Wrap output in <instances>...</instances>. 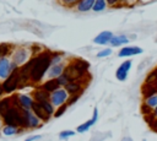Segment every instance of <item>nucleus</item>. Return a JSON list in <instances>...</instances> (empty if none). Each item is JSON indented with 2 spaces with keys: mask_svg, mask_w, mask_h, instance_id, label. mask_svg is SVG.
Instances as JSON below:
<instances>
[{
  "mask_svg": "<svg viewBox=\"0 0 157 141\" xmlns=\"http://www.w3.org/2000/svg\"><path fill=\"white\" fill-rule=\"evenodd\" d=\"M63 6H65V7H69V9H72V7H76V5H77V2L80 1V0H58Z\"/></svg>",
  "mask_w": 157,
  "mask_h": 141,
  "instance_id": "30",
  "label": "nucleus"
},
{
  "mask_svg": "<svg viewBox=\"0 0 157 141\" xmlns=\"http://www.w3.org/2000/svg\"><path fill=\"white\" fill-rule=\"evenodd\" d=\"M12 54V47L7 43H0V58Z\"/></svg>",
  "mask_w": 157,
  "mask_h": 141,
  "instance_id": "26",
  "label": "nucleus"
},
{
  "mask_svg": "<svg viewBox=\"0 0 157 141\" xmlns=\"http://www.w3.org/2000/svg\"><path fill=\"white\" fill-rule=\"evenodd\" d=\"M150 125H151V128H152L155 131H157V119H153V121L150 123Z\"/></svg>",
  "mask_w": 157,
  "mask_h": 141,
  "instance_id": "38",
  "label": "nucleus"
},
{
  "mask_svg": "<svg viewBox=\"0 0 157 141\" xmlns=\"http://www.w3.org/2000/svg\"><path fill=\"white\" fill-rule=\"evenodd\" d=\"M34 103V99L32 94H26V93H17V104L18 108L21 109H31Z\"/></svg>",
  "mask_w": 157,
  "mask_h": 141,
  "instance_id": "11",
  "label": "nucleus"
},
{
  "mask_svg": "<svg viewBox=\"0 0 157 141\" xmlns=\"http://www.w3.org/2000/svg\"><path fill=\"white\" fill-rule=\"evenodd\" d=\"M11 107H12L11 97H2V98H0V116L4 113H6Z\"/></svg>",
  "mask_w": 157,
  "mask_h": 141,
  "instance_id": "19",
  "label": "nucleus"
},
{
  "mask_svg": "<svg viewBox=\"0 0 157 141\" xmlns=\"http://www.w3.org/2000/svg\"><path fill=\"white\" fill-rule=\"evenodd\" d=\"M40 87H42L44 91H47L48 93H52L53 91H55V90L59 88V85H58V82H56V78H47V80L40 85Z\"/></svg>",
  "mask_w": 157,
  "mask_h": 141,
  "instance_id": "17",
  "label": "nucleus"
},
{
  "mask_svg": "<svg viewBox=\"0 0 157 141\" xmlns=\"http://www.w3.org/2000/svg\"><path fill=\"white\" fill-rule=\"evenodd\" d=\"M69 97H70V94H69V92L65 90V87H59L58 90L53 91V92L49 94V101H50V103H52L55 108H58V107H60V105L67 103Z\"/></svg>",
  "mask_w": 157,
  "mask_h": 141,
  "instance_id": "4",
  "label": "nucleus"
},
{
  "mask_svg": "<svg viewBox=\"0 0 157 141\" xmlns=\"http://www.w3.org/2000/svg\"><path fill=\"white\" fill-rule=\"evenodd\" d=\"M5 94V92H4V87H2V82H0V98L2 97Z\"/></svg>",
  "mask_w": 157,
  "mask_h": 141,
  "instance_id": "39",
  "label": "nucleus"
},
{
  "mask_svg": "<svg viewBox=\"0 0 157 141\" xmlns=\"http://www.w3.org/2000/svg\"><path fill=\"white\" fill-rule=\"evenodd\" d=\"M131 66H132V60L126 59L125 61H123L118 66V69L115 70V77H117V80L118 81H121V82L125 81L128 78V75H129V71H130Z\"/></svg>",
  "mask_w": 157,
  "mask_h": 141,
  "instance_id": "6",
  "label": "nucleus"
},
{
  "mask_svg": "<svg viewBox=\"0 0 157 141\" xmlns=\"http://www.w3.org/2000/svg\"><path fill=\"white\" fill-rule=\"evenodd\" d=\"M31 94H32L34 102L39 103V102H43V101H49V94H50V93H48L47 91H44V90L39 86L38 88L33 90Z\"/></svg>",
  "mask_w": 157,
  "mask_h": 141,
  "instance_id": "14",
  "label": "nucleus"
},
{
  "mask_svg": "<svg viewBox=\"0 0 157 141\" xmlns=\"http://www.w3.org/2000/svg\"><path fill=\"white\" fill-rule=\"evenodd\" d=\"M107 1L105 0H96L94 4H93V7H92V11L93 12H101V11H104L107 9Z\"/></svg>",
  "mask_w": 157,
  "mask_h": 141,
  "instance_id": "23",
  "label": "nucleus"
},
{
  "mask_svg": "<svg viewBox=\"0 0 157 141\" xmlns=\"http://www.w3.org/2000/svg\"><path fill=\"white\" fill-rule=\"evenodd\" d=\"M67 108H69V104L67 103H65V104H63V105H60V107H58V108H55V112H54V118H60L66 110H67Z\"/></svg>",
  "mask_w": 157,
  "mask_h": 141,
  "instance_id": "29",
  "label": "nucleus"
},
{
  "mask_svg": "<svg viewBox=\"0 0 157 141\" xmlns=\"http://www.w3.org/2000/svg\"><path fill=\"white\" fill-rule=\"evenodd\" d=\"M94 124H96V121H93L92 119H90V120H87V121H85V123L80 124V125L76 128V131H77V132H80V134H83V132L88 131V130H90Z\"/></svg>",
  "mask_w": 157,
  "mask_h": 141,
  "instance_id": "21",
  "label": "nucleus"
},
{
  "mask_svg": "<svg viewBox=\"0 0 157 141\" xmlns=\"http://www.w3.org/2000/svg\"><path fill=\"white\" fill-rule=\"evenodd\" d=\"M144 53V49L141 47L137 45H124L119 49L118 51V56L119 58H130V56H135V55H140Z\"/></svg>",
  "mask_w": 157,
  "mask_h": 141,
  "instance_id": "7",
  "label": "nucleus"
},
{
  "mask_svg": "<svg viewBox=\"0 0 157 141\" xmlns=\"http://www.w3.org/2000/svg\"><path fill=\"white\" fill-rule=\"evenodd\" d=\"M155 86H156V88H157V83H156V85H155Z\"/></svg>",
  "mask_w": 157,
  "mask_h": 141,
  "instance_id": "41",
  "label": "nucleus"
},
{
  "mask_svg": "<svg viewBox=\"0 0 157 141\" xmlns=\"http://www.w3.org/2000/svg\"><path fill=\"white\" fill-rule=\"evenodd\" d=\"M20 83H21V78H20L18 69H16V70H13V71L2 81L4 92H5L6 94H12L16 90L20 88Z\"/></svg>",
  "mask_w": 157,
  "mask_h": 141,
  "instance_id": "2",
  "label": "nucleus"
},
{
  "mask_svg": "<svg viewBox=\"0 0 157 141\" xmlns=\"http://www.w3.org/2000/svg\"><path fill=\"white\" fill-rule=\"evenodd\" d=\"M75 135V131L74 130H63L59 132V137L61 140H67L69 137H72Z\"/></svg>",
  "mask_w": 157,
  "mask_h": 141,
  "instance_id": "32",
  "label": "nucleus"
},
{
  "mask_svg": "<svg viewBox=\"0 0 157 141\" xmlns=\"http://www.w3.org/2000/svg\"><path fill=\"white\" fill-rule=\"evenodd\" d=\"M0 131L4 136H12V135H16V134L21 132L22 129H20L18 126H12V125H2Z\"/></svg>",
  "mask_w": 157,
  "mask_h": 141,
  "instance_id": "18",
  "label": "nucleus"
},
{
  "mask_svg": "<svg viewBox=\"0 0 157 141\" xmlns=\"http://www.w3.org/2000/svg\"><path fill=\"white\" fill-rule=\"evenodd\" d=\"M66 69V64L63 61V63H59V64H53L49 66L48 69V72H47V78H56L59 77L61 74H64Z\"/></svg>",
  "mask_w": 157,
  "mask_h": 141,
  "instance_id": "10",
  "label": "nucleus"
},
{
  "mask_svg": "<svg viewBox=\"0 0 157 141\" xmlns=\"http://www.w3.org/2000/svg\"><path fill=\"white\" fill-rule=\"evenodd\" d=\"M107 1V5L110 6V7H118L120 5V1L121 0H105Z\"/></svg>",
  "mask_w": 157,
  "mask_h": 141,
  "instance_id": "35",
  "label": "nucleus"
},
{
  "mask_svg": "<svg viewBox=\"0 0 157 141\" xmlns=\"http://www.w3.org/2000/svg\"><path fill=\"white\" fill-rule=\"evenodd\" d=\"M32 56H33V54H32L31 49L25 48V47H17L11 54V60L20 67V66L25 65Z\"/></svg>",
  "mask_w": 157,
  "mask_h": 141,
  "instance_id": "3",
  "label": "nucleus"
},
{
  "mask_svg": "<svg viewBox=\"0 0 157 141\" xmlns=\"http://www.w3.org/2000/svg\"><path fill=\"white\" fill-rule=\"evenodd\" d=\"M11 60L7 56L0 58V81H4L13 70L11 67Z\"/></svg>",
  "mask_w": 157,
  "mask_h": 141,
  "instance_id": "8",
  "label": "nucleus"
},
{
  "mask_svg": "<svg viewBox=\"0 0 157 141\" xmlns=\"http://www.w3.org/2000/svg\"><path fill=\"white\" fill-rule=\"evenodd\" d=\"M129 42H130V39H129L128 36H125V34H117L115 36L114 34L112 40L109 42V45L112 48H121L124 45H128Z\"/></svg>",
  "mask_w": 157,
  "mask_h": 141,
  "instance_id": "13",
  "label": "nucleus"
},
{
  "mask_svg": "<svg viewBox=\"0 0 157 141\" xmlns=\"http://www.w3.org/2000/svg\"><path fill=\"white\" fill-rule=\"evenodd\" d=\"M50 58H52V51H48V50H44L34 55V63L29 72V80L33 83H39L47 76L48 69L52 65Z\"/></svg>",
  "mask_w": 157,
  "mask_h": 141,
  "instance_id": "1",
  "label": "nucleus"
},
{
  "mask_svg": "<svg viewBox=\"0 0 157 141\" xmlns=\"http://www.w3.org/2000/svg\"><path fill=\"white\" fill-rule=\"evenodd\" d=\"M80 98V96L78 94H72V96H70L69 97V99H67V104H69V107L70 105H72L74 103H76V101Z\"/></svg>",
  "mask_w": 157,
  "mask_h": 141,
  "instance_id": "33",
  "label": "nucleus"
},
{
  "mask_svg": "<svg viewBox=\"0 0 157 141\" xmlns=\"http://www.w3.org/2000/svg\"><path fill=\"white\" fill-rule=\"evenodd\" d=\"M64 61V54L61 53H52V58H50V63L52 65L53 64H59V63H63Z\"/></svg>",
  "mask_w": 157,
  "mask_h": 141,
  "instance_id": "28",
  "label": "nucleus"
},
{
  "mask_svg": "<svg viewBox=\"0 0 157 141\" xmlns=\"http://www.w3.org/2000/svg\"><path fill=\"white\" fill-rule=\"evenodd\" d=\"M142 103H145L148 108L153 109L155 107H157V93H156V94H153V96H151V97L144 98V102H142Z\"/></svg>",
  "mask_w": 157,
  "mask_h": 141,
  "instance_id": "27",
  "label": "nucleus"
},
{
  "mask_svg": "<svg viewBox=\"0 0 157 141\" xmlns=\"http://www.w3.org/2000/svg\"><path fill=\"white\" fill-rule=\"evenodd\" d=\"M157 83V67L153 69L147 76H146V80H145V85H156Z\"/></svg>",
  "mask_w": 157,
  "mask_h": 141,
  "instance_id": "24",
  "label": "nucleus"
},
{
  "mask_svg": "<svg viewBox=\"0 0 157 141\" xmlns=\"http://www.w3.org/2000/svg\"><path fill=\"white\" fill-rule=\"evenodd\" d=\"M113 32L110 31H102L101 33H98L94 38H93V43L97 45H107L109 44V42L113 38Z\"/></svg>",
  "mask_w": 157,
  "mask_h": 141,
  "instance_id": "12",
  "label": "nucleus"
},
{
  "mask_svg": "<svg viewBox=\"0 0 157 141\" xmlns=\"http://www.w3.org/2000/svg\"><path fill=\"white\" fill-rule=\"evenodd\" d=\"M96 0H80L76 5V11L78 12H88L92 10L93 7V4H94Z\"/></svg>",
  "mask_w": 157,
  "mask_h": 141,
  "instance_id": "16",
  "label": "nucleus"
},
{
  "mask_svg": "<svg viewBox=\"0 0 157 141\" xmlns=\"http://www.w3.org/2000/svg\"><path fill=\"white\" fill-rule=\"evenodd\" d=\"M82 80H83V78H82ZM82 80L70 81V82L65 86V90L69 92L70 96H72V94H78V96H81V93L85 91V85H82Z\"/></svg>",
  "mask_w": 157,
  "mask_h": 141,
  "instance_id": "9",
  "label": "nucleus"
},
{
  "mask_svg": "<svg viewBox=\"0 0 157 141\" xmlns=\"http://www.w3.org/2000/svg\"><path fill=\"white\" fill-rule=\"evenodd\" d=\"M42 136L40 135H33V136H29V137H27L25 141H36V140H39Z\"/></svg>",
  "mask_w": 157,
  "mask_h": 141,
  "instance_id": "36",
  "label": "nucleus"
},
{
  "mask_svg": "<svg viewBox=\"0 0 157 141\" xmlns=\"http://www.w3.org/2000/svg\"><path fill=\"white\" fill-rule=\"evenodd\" d=\"M39 105L44 109V112L49 115V116H53L54 115V112H55V107L50 103V101H43V102H39Z\"/></svg>",
  "mask_w": 157,
  "mask_h": 141,
  "instance_id": "20",
  "label": "nucleus"
},
{
  "mask_svg": "<svg viewBox=\"0 0 157 141\" xmlns=\"http://www.w3.org/2000/svg\"><path fill=\"white\" fill-rule=\"evenodd\" d=\"M151 118L157 119V107H155V108L152 109V112H151Z\"/></svg>",
  "mask_w": 157,
  "mask_h": 141,
  "instance_id": "37",
  "label": "nucleus"
},
{
  "mask_svg": "<svg viewBox=\"0 0 157 141\" xmlns=\"http://www.w3.org/2000/svg\"><path fill=\"white\" fill-rule=\"evenodd\" d=\"M2 124H4V123H2V120H1V118H0V130H1V128H2Z\"/></svg>",
  "mask_w": 157,
  "mask_h": 141,
  "instance_id": "40",
  "label": "nucleus"
},
{
  "mask_svg": "<svg viewBox=\"0 0 157 141\" xmlns=\"http://www.w3.org/2000/svg\"><path fill=\"white\" fill-rule=\"evenodd\" d=\"M141 110H142V113H144L145 115H147V116H148V115H151V112H152V109H151V108H148L145 103H142V104H141Z\"/></svg>",
  "mask_w": 157,
  "mask_h": 141,
  "instance_id": "34",
  "label": "nucleus"
},
{
  "mask_svg": "<svg viewBox=\"0 0 157 141\" xmlns=\"http://www.w3.org/2000/svg\"><path fill=\"white\" fill-rule=\"evenodd\" d=\"M70 81H71V78H70V76H69L65 71H64V74H61L59 77H56V82H58L59 87H65Z\"/></svg>",
  "mask_w": 157,
  "mask_h": 141,
  "instance_id": "25",
  "label": "nucleus"
},
{
  "mask_svg": "<svg viewBox=\"0 0 157 141\" xmlns=\"http://www.w3.org/2000/svg\"><path fill=\"white\" fill-rule=\"evenodd\" d=\"M22 114H23L27 129H37L42 126L43 121L32 112V109H22Z\"/></svg>",
  "mask_w": 157,
  "mask_h": 141,
  "instance_id": "5",
  "label": "nucleus"
},
{
  "mask_svg": "<svg viewBox=\"0 0 157 141\" xmlns=\"http://www.w3.org/2000/svg\"><path fill=\"white\" fill-rule=\"evenodd\" d=\"M112 53H113L112 47H109V48H104V49H102V50H99V51L97 53V58H107V56L112 55Z\"/></svg>",
  "mask_w": 157,
  "mask_h": 141,
  "instance_id": "31",
  "label": "nucleus"
},
{
  "mask_svg": "<svg viewBox=\"0 0 157 141\" xmlns=\"http://www.w3.org/2000/svg\"><path fill=\"white\" fill-rule=\"evenodd\" d=\"M156 93H157V88L153 85H145L144 88H142V96H144V98L151 97V96H153Z\"/></svg>",
  "mask_w": 157,
  "mask_h": 141,
  "instance_id": "22",
  "label": "nucleus"
},
{
  "mask_svg": "<svg viewBox=\"0 0 157 141\" xmlns=\"http://www.w3.org/2000/svg\"><path fill=\"white\" fill-rule=\"evenodd\" d=\"M31 109H32V112H33V113H34V114H36V115H37V116H38L43 123L48 121V120L52 118V116H49V115L44 112V109H43V108L39 105V103H37V102H34V103H33V105H32V108H31Z\"/></svg>",
  "mask_w": 157,
  "mask_h": 141,
  "instance_id": "15",
  "label": "nucleus"
}]
</instances>
